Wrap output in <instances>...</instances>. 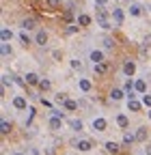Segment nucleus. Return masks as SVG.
<instances>
[{"instance_id":"9b49d317","label":"nucleus","mask_w":151,"mask_h":155,"mask_svg":"<svg viewBox=\"0 0 151 155\" xmlns=\"http://www.w3.org/2000/svg\"><path fill=\"white\" fill-rule=\"evenodd\" d=\"M117 123H119V127H123V129L129 125V121H127V116H125V114H119V116H117Z\"/></svg>"},{"instance_id":"6ab92c4d","label":"nucleus","mask_w":151,"mask_h":155,"mask_svg":"<svg viewBox=\"0 0 151 155\" xmlns=\"http://www.w3.org/2000/svg\"><path fill=\"white\" fill-rule=\"evenodd\" d=\"M91 147H93V144H91L89 140H80V142H78V149H80V151H91Z\"/></svg>"},{"instance_id":"4c0bfd02","label":"nucleus","mask_w":151,"mask_h":155,"mask_svg":"<svg viewBox=\"0 0 151 155\" xmlns=\"http://www.w3.org/2000/svg\"><path fill=\"white\" fill-rule=\"evenodd\" d=\"M95 2H97V5H106V2H108V0H95Z\"/></svg>"},{"instance_id":"6e6552de","label":"nucleus","mask_w":151,"mask_h":155,"mask_svg":"<svg viewBox=\"0 0 151 155\" xmlns=\"http://www.w3.org/2000/svg\"><path fill=\"white\" fill-rule=\"evenodd\" d=\"M39 75L37 73H26V84H39Z\"/></svg>"},{"instance_id":"a211bd4d","label":"nucleus","mask_w":151,"mask_h":155,"mask_svg":"<svg viewBox=\"0 0 151 155\" xmlns=\"http://www.w3.org/2000/svg\"><path fill=\"white\" fill-rule=\"evenodd\" d=\"M147 91V82L145 80H136V93H145Z\"/></svg>"},{"instance_id":"b1692460","label":"nucleus","mask_w":151,"mask_h":155,"mask_svg":"<svg viewBox=\"0 0 151 155\" xmlns=\"http://www.w3.org/2000/svg\"><path fill=\"white\" fill-rule=\"evenodd\" d=\"M20 41H22V45H28V43H30V37L26 35V30L20 32Z\"/></svg>"},{"instance_id":"aec40b11","label":"nucleus","mask_w":151,"mask_h":155,"mask_svg":"<svg viewBox=\"0 0 151 155\" xmlns=\"http://www.w3.org/2000/svg\"><path fill=\"white\" fill-rule=\"evenodd\" d=\"M78 24H80V26H89V24H91V17H89V15H84V13H82V15H80V17H78Z\"/></svg>"},{"instance_id":"2eb2a0df","label":"nucleus","mask_w":151,"mask_h":155,"mask_svg":"<svg viewBox=\"0 0 151 155\" xmlns=\"http://www.w3.org/2000/svg\"><path fill=\"white\" fill-rule=\"evenodd\" d=\"M9 131H11V123L2 121V123H0V134H2V136H7Z\"/></svg>"},{"instance_id":"c9c22d12","label":"nucleus","mask_w":151,"mask_h":155,"mask_svg":"<svg viewBox=\"0 0 151 155\" xmlns=\"http://www.w3.org/2000/svg\"><path fill=\"white\" fill-rule=\"evenodd\" d=\"M145 45H151V35H147V37H145Z\"/></svg>"},{"instance_id":"dca6fc26","label":"nucleus","mask_w":151,"mask_h":155,"mask_svg":"<svg viewBox=\"0 0 151 155\" xmlns=\"http://www.w3.org/2000/svg\"><path fill=\"white\" fill-rule=\"evenodd\" d=\"M45 5H48L52 11H56V9H61V0H45Z\"/></svg>"},{"instance_id":"4be33fe9","label":"nucleus","mask_w":151,"mask_h":155,"mask_svg":"<svg viewBox=\"0 0 151 155\" xmlns=\"http://www.w3.org/2000/svg\"><path fill=\"white\" fill-rule=\"evenodd\" d=\"M0 54H2V58H7V56L11 54V48H9V43H2V45H0Z\"/></svg>"},{"instance_id":"c85d7f7f","label":"nucleus","mask_w":151,"mask_h":155,"mask_svg":"<svg viewBox=\"0 0 151 155\" xmlns=\"http://www.w3.org/2000/svg\"><path fill=\"white\" fill-rule=\"evenodd\" d=\"M97 22H99V26H102L104 30H108V28H112V26H110V22H108V17H106V19H97Z\"/></svg>"},{"instance_id":"cd10ccee","label":"nucleus","mask_w":151,"mask_h":155,"mask_svg":"<svg viewBox=\"0 0 151 155\" xmlns=\"http://www.w3.org/2000/svg\"><path fill=\"white\" fill-rule=\"evenodd\" d=\"M104 48L106 50H112V48H115V39H104Z\"/></svg>"},{"instance_id":"4468645a","label":"nucleus","mask_w":151,"mask_h":155,"mask_svg":"<svg viewBox=\"0 0 151 155\" xmlns=\"http://www.w3.org/2000/svg\"><path fill=\"white\" fill-rule=\"evenodd\" d=\"M127 108H129L132 112H138V110H140V104H138L136 99H129V101H127Z\"/></svg>"},{"instance_id":"58836bf2","label":"nucleus","mask_w":151,"mask_h":155,"mask_svg":"<svg viewBox=\"0 0 151 155\" xmlns=\"http://www.w3.org/2000/svg\"><path fill=\"white\" fill-rule=\"evenodd\" d=\"M15 155H24V153H15Z\"/></svg>"},{"instance_id":"9d476101","label":"nucleus","mask_w":151,"mask_h":155,"mask_svg":"<svg viewBox=\"0 0 151 155\" xmlns=\"http://www.w3.org/2000/svg\"><path fill=\"white\" fill-rule=\"evenodd\" d=\"M11 37H13L11 30H9V28H2V32H0V39H2V43H9V41H11Z\"/></svg>"},{"instance_id":"7c9ffc66","label":"nucleus","mask_w":151,"mask_h":155,"mask_svg":"<svg viewBox=\"0 0 151 155\" xmlns=\"http://www.w3.org/2000/svg\"><path fill=\"white\" fill-rule=\"evenodd\" d=\"M129 13H132V15H140V7H138V5H132V7H129Z\"/></svg>"},{"instance_id":"2f4dec72","label":"nucleus","mask_w":151,"mask_h":155,"mask_svg":"<svg viewBox=\"0 0 151 155\" xmlns=\"http://www.w3.org/2000/svg\"><path fill=\"white\" fill-rule=\"evenodd\" d=\"M76 30H78V26H76V24H69V26L65 28V32H67V35H73Z\"/></svg>"},{"instance_id":"473e14b6","label":"nucleus","mask_w":151,"mask_h":155,"mask_svg":"<svg viewBox=\"0 0 151 155\" xmlns=\"http://www.w3.org/2000/svg\"><path fill=\"white\" fill-rule=\"evenodd\" d=\"M39 88H41V91H48V88H50V80H41V82H39Z\"/></svg>"},{"instance_id":"bb28decb","label":"nucleus","mask_w":151,"mask_h":155,"mask_svg":"<svg viewBox=\"0 0 151 155\" xmlns=\"http://www.w3.org/2000/svg\"><path fill=\"white\" fill-rule=\"evenodd\" d=\"M80 88H82L84 93H89V91H91V82H89V80H80Z\"/></svg>"},{"instance_id":"5701e85b","label":"nucleus","mask_w":151,"mask_h":155,"mask_svg":"<svg viewBox=\"0 0 151 155\" xmlns=\"http://www.w3.org/2000/svg\"><path fill=\"white\" fill-rule=\"evenodd\" d=\"M136 140V136L134 134H123V144H132Z\"/></svg>"},{"instance_id":"ddd939ff","label":"nucleus","mask_w":151,"mask_h":155,"mask_svg":"<svg viewBox=\"0 0 151 155\" xmlns=\"http://www.w3.org/2000/svg\"><path fill=\"white\" fill-rule=\"evenodd\" d=\"M50 127L56 131V129H61V119H59V116H52V119H50Z\"/></svg>"},{"instance_id":"412c9836","label":"nucleus","mask_w":151,"mask_h":155,"mask_svg":"<svg viewBox=\"0 0 151 155\" xmlns=\"http://www.w3.org/2000/svg\"><path fill=\"white\" fill-rule=\"evenodd\" d=\"M145 138H147V129H145V127H140V129L136 131V140H138V142H143Z\"/></svg>"},{"instance_id":"1a4fd4ad","label":"nucleus","mask_w":151,"mask_h":155,"mask_svg":"<svg viewBox=\"0 0 151 155\" xmlns=\"http://www.w3.org/2000/svg\"><path fill=\"white\" fill-rule=\"evenodd\" d=\"M112 17H115L117 24H123V11L121 9H112Z\"/></svg>"},{"instance_id":"c756f323","label":"nucleus","mask_w":151,"mask_h":155,"mask_svg":"<svg viewBox=\"0 0 151 155\" xmlns=\"http://www.w3.org/2000/svg\"><path fill=\"white\" fill-rule=\"evenodd\" d=\"M65 108H67V110H76V108H78V104L71 101V99H67V101H65Z\"/></svg>"},{"instance_id":"ea45409f","label":"nucleus","mask_w":151,"mask_h":155,"mask_svg":"<svg viewBox=\"0 0 151 155\" xmlns=\"http://www.w3.org/2000/svg\"><path fill=\"white\" fill-rule=\"evenodd\" d=\"M149 119H151V112H149Z\"/></svg>"},{"instance_id":"20e7f679","label":"nucleus","mask_w":151,"mask_h":155,"mask_svg":"<svg viewBox=\"0 0 151 155\" xmlns=\"http://www.w3.org/2000/svg\"><path fill=\"white\" fill-rule=\"evenodd\" d=\"M123 71H125L127 75H132V73L136 71V65L132 63V61H125V63H123Z\"/></svg>"},{"instance_id":"7ed1b4c3","label":"nucleus","mask_w":151,"mask_h":155,"mask_svg":"<svg viewBox=\"0 0 151 155\" xmlns=\"http://www.w3.org/2000/svg\"><path fill=\"white\" fill-rule=\"evenodd\" d=\"M106 119H95V121H93V129H95V131H104L106 129Z\"/></svg>"},{"instance_id":"0eeeda50","label":"nucleus","mask_w":151,"mask_h":155,"mask_svg":"<svg viewBox=\"0 0 151 155\" xmlns=\"http://www.w3.org/2000/svg\"><path fill=\"white\" fill-rule=\"evenodd\" d=\"M35 26H37V22H35L32 17H28V19H24V22H22V28H24V30H32Z\"/></svg>"},{"instance_id":"f704fd0d","label":"nucleus","mask_w":151,"mask_h":155,"mask_svg":"<svg viewBox=\"0 0 151 155\" xmlns=\"http://www.w3.org/2000/svg\"><path fill=\"white\" fill-rule=\"evenodd\" d=\"M52 56L56 58V61H61V52H59V50H54V52H52Z\"/></svg>"},{"instance_id":"e433bc0d","label":"nucleus","mask_w":151,"mask_h":155,"mask_svg":"<svg viewBox=\"0 0 151 155\" xmlns=\"http://www.w3.org/2000/svg\"><path fill=\"white\" fill-rule=\"evenodd\" d=\"M145 149H147V155H151V144H147Z\"/></svg>"},{"instance_id":"f3484780","label":"nucleus","mask_w":151,"mask_h":155,"mask_svg":"<svg viewBox=\"0 0 151 155\" xmlns=\"http://www.w3.org/2000/svg\"><path fill=\"white\" fill-rule=\"evenodd\" d=\"M110 97H112L115 101H119L121 97H123V91H119V88H112V91H110Z\"/></svg>"},{"instance_id":"39448f33","label":"nucleus","mask_w":151,"mask_h":155,"mask_svg":"<svg viewBox=\"0 0 151 155\" xmlns=\"http://www.w3.org/2000/svg\"><path fill=\"white\" fill-rule=\"evenodd\" d=\"M13 106H15L17 110H24V108H26V99H24L22 95H20V97H15V99H13Z\"/></svg>"},{"instance_id":"72a5a7b5","label":"nucleus","mask_w":151,"mask_h":155,"mask_svg":"<svg viewBox=\"0 0 151 155\" xmlns=\"http://www.w3.org/2000/svg\"><path fill=\"white\" fill-rule=\"evenodd\" d=\"M143 104L151 108V95H145V97H143Z\"/></svg>"},{"instance_id":"f257e3e1","label":"nucleus","mask_w":151,"mask_h":155,"mask_svg":"<svg viewBox=\"0 0 151 155\" xmlns=\"http://www.w3.org/2000/svg\"><path fill=\"white\" fill-rule=\"evenodd\" d=\"M91 61H93V65L104 63V54H102L99 50H93V52H91Z\"/></svg>"},{"instance_id":"f8f14e48","label":"nucleus","mask_w":151,"mask_h":155,"mask_svg":"<svg viewBox=\"0 0 151 155\" xmlns=\"http://www.w3.org/2000/svg\"><path fill=\"white\" fill-rule=\"evenodd\" d=\"M106 151H110V153H115V155H117V153H119V144L110 140V142H106Z\"/></svg>"},{"instance_id":"f03ea898","label":"nucleus","mask_w":151,"mask_h":155,"mask_svg":"<svg viewBox=\"0 0 151 155\" xmlns=\"http://www.w3.org/2000/svg\"><path fill=\"white\" fill-rule=\"evenodd\" d=\"M35 41L39 43V45H45V43H48V32H45V30H39V32H37V37H35Z\"/></svg>"},{"instance_id":"423d86ee","label":"nucleus","mask_w":151,"mask_h":155,"mask_svg":"<svg viewBox=\"0 0 151 155\" xmlns=\"http://www.w3.org/2000/svg\"><path fill=\"white\" fill-rule=\"evenodd\" d=\"M106 71H108V63H106V61H104V63H97V65H95V73H97V75H104Z\"/></svg>"},{"instance_id":"a878e982","label":"nucleus","mask_w":151,"mask_h":155,"mask_svg":"<svg viewBox=\"0 0 151 155\" xmlns=\"http://www.w3.org/2000/svg\"><path fill=\"white\" fill-rule=\"evenodd\" d=\"M71 17H73V13H71V7H69V9L63 11V19H65V22H71Z\"/></svg>"},{"instance_id":"393cba45","label":"nucleus","mask_w":151,"mask_h":155,"mask_svg":"<svg viewBox=\"0 0 151 155\" xmlns=\"http://www.w3.org/2000/svg\"><path fill=\"white\" fill-rule=\"evenodd\" d=\"M71 127H73L76 131H82V121H80V119H73V121H71Z\"/></svg>"}]
</instances>
